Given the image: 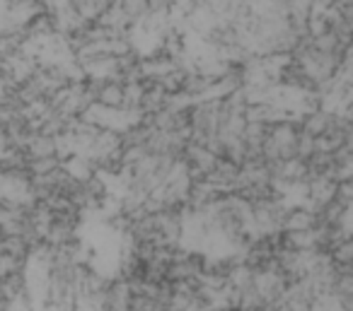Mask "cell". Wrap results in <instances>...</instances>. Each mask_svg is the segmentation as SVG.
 Returning a JSON list of instances; mask_svg holds the SVG:
<instances>
[{
  "label": "cell",
  "instance_id": "obj_1",
  "mask_svg": "<svg viewBox=\"0 0 353 311\" xmlns=\"http://www.w3.org/2000/svg\"><path fill=\"white\" fill-rule=\"evenodd\" d=\"M97 102L104 104V107H123V85L99 83Z\"/></svg>",
  "mask_w": 353,
  "mask_h": 311
}]
</instances>
